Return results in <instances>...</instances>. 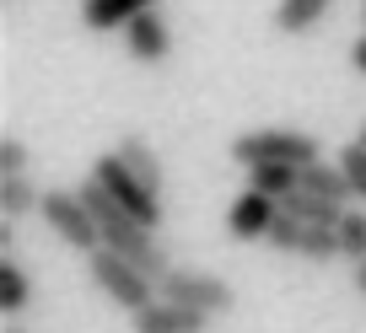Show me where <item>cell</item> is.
Masks as SVG:
<instances>
[{
	"label": "cell",
	"mask_w": 366,
	"mask_h": 333,
	"mask_svg": "<svg viewBox=\"0 0 366 333\" xmlns=\"http://www.w3.org/2000/svg\"><path fill=\"white\" fill-rule=\"evenodd\" d=\"M227 156L237 161L242 173H248V167H264V161L307 167V161H323V145H318V135H307V129H242V135H232Z\"/></svg>",
	"instance_id": "obj_1"
},
{
	"label": "cell",
	"mask_w": 366,
	"mask_h": 333,
	"mask_svg": "<svg viewBox=\"0 0 366 333\" xmlns=\"http://www.w3.org/2000/svg\"><path fill=\"white\" fill-rule=\"evenodd\" d=\"M86 275L97 280V290H103L114 307H124L129 317H140L151 301H162V285H157V280H146L135 264H124L114 247H97V253L86 258Z\"/></svg>",
	"instance_id": "obj_2"
},
{
	"label": "cell",
	"mask_w": 366,
	"mask_h": 333,
	"mask_svg": "<svg viewBox=\"0 0 366 333\" xmlns=\"http://www.w3.org/2000/svg\"><path fill=\"white\" fill-rule=\"evenodd\" d=\"M38 215H44V226L54 231L65 247H76L81 258H92L97 247H103V231H97V220H92L86 199H81L76 188H44V199H38Z\"/></svg>",
	"instance_id": "obj_3"
},
{
	"label": "cell",
	"mask_w": 366,
	"mask_h": 333,
	"mask_svg": "<svg viewBox=\"0 0 366 333\" xmlns=\"http://www.w3.org/2000/svg\"><path fill=\"white\" fill-rule=\"evenodd\" d=\"M162 296L178 301V307L205 312V317H227V312L237 307V290H232L221 275H210V269H183V264L167 269V280H162Z\"/></svg>",
	"instance_id": "obj_4"
},
{
	"label": "cell",
	"mask_w": 366,
	"mask_h": 333,
	"mask_svg": "<svg viewBox=\"0 0 366 333\" xmlns=\"http://www.w3.org/2000/svg\"><path fill=\"white\" fill-rule=\"evenodd\" d=\"M92 178H97V183H103L108 194H114V205L124 210V215H135L140 226H151V231L162 226V199L151 194V188L140 183L135 173H129V167H124V161L114 156V150H108V156H97V161H92Z\"/></svg>",
	"instance_id": "obj_5"
},
{
	"label": "cell",
	"mask_w": 366,
	"mask_h": 333,
	"mask_svg": "<svg viewBox=\"0 0 366 333\" xmlns=\"http://www.w3.org/2000/svg\"><path fill=\"white\" fill-rule=\"evenodd\" d=\"M269 247L274 253H291V258H307V264H334L340 258V237L329 226H302V220L280 215L269 231Z\"/></svg>",
	"instance_id": "obj_6"
},
{
	"label": "cell",
	"mask_w": 366,
	"mask_h": 333,
	"mask_svg": "<svg viewBox=\"0 0 366 333\" xmlns=\"http://www.w3.org/2000/svg\"><path fill=\"white\" fill-rule=\"evenodd\" d=\"M274 220H280V199L253 194V188H242V194L232 199V210H227V231L237 242H269Z\"/></svg>",
	"instance_id": "obj_7"
},
{
	"label": "cell",
	"mask_w": 366,
	"mask_h": 333,
	"mask_svg": "<svg viewBox=\"0 0 366 333\" xmlns=\"http://www.w3.org/2000/svg\"><path fill=\"white\" fill-rule=\"evenodd\" d=\"M124 54L135 59V65H162V59L172 54V27L162 22V11H146V16H135V22L124 27Z\"/></svg>",
	"instance_id": "obj_8"
},
{
	"label": "cell",
	"mask_w": 366,
	"mask_h": 333,
	"mask_svg": "<svg viewBox=\"0 0 366 333\" xmlns=\"http://www.w3.org/2000/svg\"><path fill=\"white\" fill-rule=\"evenodd\" d=\"M162 0H81V22L86 33H124L135 16L157 11Z\"/></svg>",
	"instance_id": "obj_9"
},
{
	"label": "cell",
	"mask_w": 366,
	"mask_h": 333,
	"mask_svg": "<svg viewBox=\"0 0 366 333\" xmlns=\"http://www.w3.org/2000/svg\"><path fill=\"white\" fill-rule=\"evenodd\" d=\"M210 328V317L205 312H194V307H178V301H151L146 312L135 317V333H205Z\"/></svg>",
	"instance_id": "obj_10"
},
{
	"label": "cell",
	"mask_w": 366,
	"mask_h": 333,
	"mask_svg": "<svg viewBox=\"0 0 366 333\" xmlns=\"http://www.w3.org/2000/svg\"><path fill=\"white\" fill-rule=\"evenodd\" d=\"M114 156L124 161L129 173L140 178V183L151 188V194L162 199V156H157V145H151L146 135H135V129H129V135H119V145H114Z\"/></svg>",
	"instance_id": "obj_11"
},
{
	"label": "cell",
	"mask_w": 366,
	"mask_h": 333,
	"mask_svg": "<svg viewBox=\"0 0 366 333\" xmlns=\"http://www.w3.org/2000/svg\"><path fill=\"white\" fill-rule=\"evenodd\" d=\"M302 194H312V199H329V205H350V183H345V173H340V161H307L302 167Z\"/></svg>",
	"instance_id": "obj_12"
},
{
	"label": "cell",
	"mask_w": 366,
	"mask_h": 333,
	"mask_svg": "<svg viewBox=\"0 0 366 333\" xmlns=\"http://www.w3.org/2000/svg\"><path fill=\"white\" fill-rule=\"evenodd\" d=\"M329 11H334V0H280V6H274V33L302 38V33H312Z\"/></svg>",
	"instance_id": "obj_13"
},
{
	"label": "cell",
	"mask_w": 366,
	"mask_h": 333,
	"mask_svg": "<svg viewBox=\"0 0 366 333\" xmlns=\"http://www.w3.org/2000/svg\"><path fill=\"white\" fill-rule=\"evenodd\" d=\"M248 188L269 199H291L302 188V167H286V161H264V167H248Z\"/></svg>",
	"instance_id": "obj_14"
},
{
	"label": "cell",
	"mask_w": 366,
	"mask_h": 333,
	"mask_svg": "<svg viewBox=\"0 0 366 333\" xmlns=\"http://www.w3.org/2000/svg\"><path fill=\"white\" fill-rule=\"evenodd\" d=\"M38 199H44V188L33 178H0V220L38 215Z\"/></svg>",
	"instance_id": "obj_15"
},
{
	"label": "cell",
	"mask_w": 366,
	"mask_h": 333,
	"mask_svg": "<svg viewBox=\"0 0 366 333\" xmlns=\"http://www.w3.org/2000/svg\"><path fill=\"white\" fill-rule=\"evenodd\" d=\"M33 301V280L16 258H0V312L6 317H22V307Z\"/></svg>",
	"instance_id": "obj_16"
},
{
	"label": "cell",
	"mask_w": 366,
	"mask_h": 333,
	"mask_svg": "<svg viewBox=\"0 0 366 333\" xmlns=\"http://www.w3.org/2000/svg\"><path fill=\"white\" fill-rule=\"evenodd\" d=\"M334 237H340V258L366 264V210H345V220L334 226Z\"/></svg>",
	"instance_id": "obj_17"
},
{
	"label": "cell",
	"mask_w": 366,
	"mask_h": 333,
	"mask_svg": "<svg viewBox=\"0 0 366 333\" xmlns=\"http://www.w3.org/2000/svg\"><path fill=\"white\" fill-rule=\"evenodd\" d=\"M340 173H345V183H350V194L366 199V145H361V140L340 145Z\"/></svg>",
	"instance_id": "obj_18"
},
{
	"label": "cell",
	"mask_w": 366,
	"mask_h": 333,
	"mask_svg": "<svg viewBox=\"0 0 366 333\" xmlns=\"http://www.w3.org/2000/svg\"><path fill=\"white\" fill-rule=\"evenodd\" d=\"M27 161H33V156H27V145L16 135L0 140V178H27Z\"/></svg>",
	"instance_id": "obj_19"
},
{
	"label": "cell",
	"mask_w": 366,
	"mask_h": 333,
	"mask_svg": "<svg viewBox=\"0 0 366 333\" xmlns=\"http://www.w3.org/2000/svg\"><path fill=\"white\" fill-rule=\"evenodd\" d=\"M16 247V220H0V258H11Z\"/></svg>",
	"instance_id": "obj_20"
},
{
	"label": "cell",
	"mask_w": 366,
	"mask_h": 333,
	"mask_svg": "<svg viewBox=\"0 0 366 333\" xmlns=\"http://www.w3.org/2000/svg\"><path fill=\"white\" fill-rule=\"evenodd\" d=\"M350 65H355V70H361V76H366V33L355 38V48H350Z\"/></svg>",
	"instance_id": "obj_21"
},
{
	"label": "cell",
	"mask_w": 366,
	"mask_h": 333,
	"mask_svg": "<svg viewBox=\"0 0 366 333\" xmlns=\"http://www.w3.org/2000/svg\"><path fill=\"white\" fill-rule=\"evenodd\" d=\"M355 290L366 296V264H355Z\"/></svg>",
	"instance_id": "obj_22"
},
{
	"label": "cell",
	"mask_w": 366,
	"mask_h": 333,
	"mask_svg": "<svg viewBox=\"0 0 366 333\" xmlns=\"http://www.w3.org/2000/svg\"><path fill=\"white\" fill-rule=\"evenodd\" d=\"M355 140H361V145H366V118H361V129H355Z\"/></svg>",
	"instance_id": "obj_23"
},
{
	"label": "cell",
	"mask_w": 366,
	"mask_h": 333,
	"mask_svg": "<svg viewBox=\"0 0 366 333\" xmlns=\"http://www.w3.org/2000/svg\"><path fill=\"white\" fill-rule=\"evenodd\" d=\"M6 333H27V328H16V322H11V328H6Z\"/></svg>",
	"instance_id": "obj_24"
},
{
	"label": "cell",
	"mask_w": 366,
	"mask_h": 333,
	"mask_svg": "<svg viewBox=\"0 0 366 333\" xmlns=\"http://www.w3.org/2000/svg\"><path fill=\"white\" fill-rule=\"evenodd\" d=\"M361 22H366V0H361Z\"/></svg>",
	"instance_id": "obj_25"
}]
</instances>
